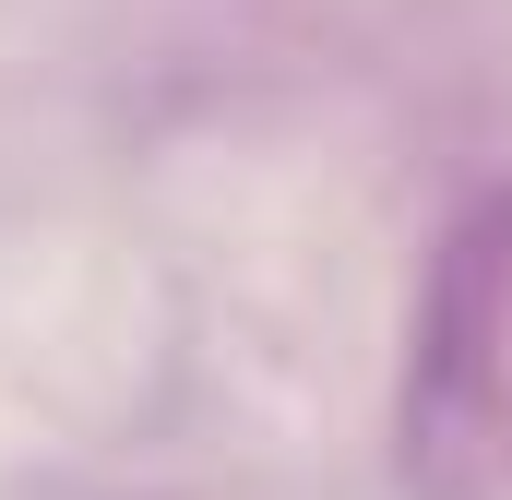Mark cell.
<instances>
[{"label": "cell", "instance_id": "1", "mask_svg": "<svg viewBox=\"0 0 512 500\" xmlns=\"http://www.w3.org/2000/svg\"><path fill=\"white\" fill-rule=\"evenodd\" d=\"M405 477L429 500L512 489V191L477 203L429 274L405 358Z\"/></svg>", "mask_w": 512, "mask_h": 500}]
</instances>
